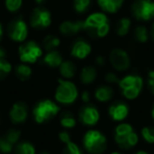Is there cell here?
Wrapping results in <instances>:
<instances>
[{"label":"cell","mask_w":154,"mask_h":154,"mask_svg":"<svg viewBox=\"0 0 154 154\" xmlns=\"http://www.w3.org/2000/svg\"><path fill=\"white\" fill-rule=\"evenodd\" d=\"M85 30L94 33L95 36L103 38L110 32V23L107 15L100 12H96L88 16L84 21Z\"/></svg>","instance_id":"cell-1"},{"label":"cell","mask_w":154,"mask_h":154,"mask_svg":"<svg viewBox=\"0 0 154 154\" xmlns=\"http://www.w3.org/2000/svg\"><path fill=\"white\" fill-rule=\"evenodd\" d=\"M114 138H115V143L119 146V148L125 150L135 147L138 143V135L133 130V127L130 124H126V122L119 124L115 128Z\"/></svg>","instance_id":"cell-2"},{"label":"cell","mask_w":154,"mask_h":154,"mask_svg":"<svg viewBox=\"0 0 154 154\" xmlns=\"http://www.w3.org/2000/svg\"><path fill=\"white\" fill-rule=\"evenodd\" d=\"M118 85H119L122 95L127 99L133 100V99L137 98L140 94L143 87V80L138 75L130 74L119 79Z\"/></svg>","instance_id":"cell-3"},{"label":"cell","mask_w":154,"mask_h":154,"mask_svg":"<svg viewBox=\"0 0 154 154\" xmlns=\"http://www.w3.org/2000/svg\"><path fill=\"white\" fill-rule=\"evenodd\" d=\"M84 147L91 154H101L107 149V137L98 130H89L84 136Z\"/></svg>","instance_id":"cell-4"},{"label":"cell","mask_w":154,"mask_h":154,"mask_svg":"<svg viewBox=\"0 0 154 154\" xmlns=\"http://www.w3.org/2000/svg\"><path fill=\"white\" fill-rule=\"evenodd\" d=\"M60 111L59 106L50 99L41 100L35 106L33 110V116L37 124H42L55 117Z\"/></svg>","instance_id":"cell-5"},{"label":"cell","mask_w":154,"mask_h":154,"mask_svg":"<svg viewBox=\"0 0 154 154\" xmlns=\"http://www.w3.org/2000/svg\"><path fill=\"white\" fill-rule=\"evenodd\" d=\"M78 97L76 86L70 80L59 79L55 91V99L61 105H71Z\"/></svg>","instance_id":"cell-6"},{"label":"cell","mask_w":154,"mask_h":154,"mask_svg":"<svg viewBox=\"0 0 154 154\" xmlns=\"http://www.w3.org/2000/svg\"><path fill=\"white\" fill-rule=\"evenodd\" d=\"M132 14L137 20L149 21L154 18L153 0H136L132 5Z\"/></svg>","instance_id":"cell-7"},{"label":"cell","mask_w":154,"mask_h":154,"mask_svg":"<svg viewBox=\"0 0 154 154\" xmlns=\"http://www.w3.org/2000/svg\"><path fill=\"white\" fill-rule=\"evenodd\" d=\"M42 56V49L38 43L31 40L19 47V58L26 63H35Z\"/></svg>","instance_id":"cell-8"},{"label":"cell","mask_w":154,"mask_h":154,"mask_svg":"<svg viewBox=\"0 0 154 154\" xmlns=\"http://www.w3.org/2000/svg\"><path fill=\"white\" fill-rule=\"evenodd\" d=\"M30 23L34 29L37 30H43L51 26L52 23V15L47 9L43 8H36L33 10L31 14Z\"/></svg>","instance_id":"cell-9"},{"label":"cell","mask_w":154,"mask_h":154,"mask_svg":"<svg viewBox=\"0 0 154 154\" xmlns=\"http://www.w3.org/2000/svg\"><path fill=\"white\" fill-rule=\"evenodd\" d=\"M110 62L111 66L115 69L116 71L119 72H125L130 68L131 60L129 57L128 53L125 50L119 49V48H115L110 52Z\"/></svg>","instance_id":"cell-10"},{"label":"cell","mask_w":154,"mask_h":154,"mask_svg":"<svg viewBox=\"0 0 154 154\" xmlns=\"http://www.w3.org/2000/svg\"><path fill=\"white\" fill-rule=\"evenodd\" d=\"M8 34H9L10 38L14 41L17 42H22L26 39L29 34L28 30V24L21 18H17L14 19L11 23L9 24L8 28Z\"/></svg>","instance_id":"cell-11"},{"label":"cell","mask_w":154,"mask_h":154,"mask_svg":"<svg viewBox=\"0 0 154 154\" xmlns=\"http://www.w3.org/2000/svg\"><path fill=\"white\" fill-rule=\"evenodd\" d=\"M100 115L94 106L87 105L82 107L79 111V119L86 126H94L98 122Z\"/></svg>","instance_id":"cell-12"},{"label":"cell","mask_w":154,"mask_h":154,"mask_svg":"<svg viewBox=\"0 0 154 154\" xmlns=\"http://www.w3.org/2000/svg\"><path fill=\"white\" fill-rule=\"evenodd\" d=\"M92 52V48L91 45L88 41L84 40V39H78L76 40L72 45L71 49V54L73 57L77 58V59H85L87 58Z\"/></svg>","instance_id":"cell-13"},{"label":"cell","mask_w":154,"mask_h":154,"mask_svg":"<svg viewBox=\"0 0 154 154\" xmlns=\"http://www.w3.org/2000/svg\"><path fill=\"white\" fill-rule=\"evenodd\" d=\"M28 117V107L24 103H16L10 111V118L14 124H22Z\"/></svg>","instance_id":"cell-14"},{"label":"cell","mask_w":154,"mask_h":154,"mask_svg":"<svg viewBox=\"0 0 154 154\" xmlns=\"http://www.w3.org/2000/svg\"><path fill=\"white\" fill-rule=\"evenodd\" d=\"M82 30H85L84 21H80V20H76V21L66 20L61 22L59 26V32L64 36H73L78 34Z\"/></svg>","instance_id":"cell-15"},{"label":"cell","mask_w":154,"mask_h":154,"mask_svg":"<svg viewBox=\"0 0 154 154\" xmlns=\"http://www.w3.org/2000/svg\"><path fill=\"white\" fill-rule=\"evenodd\" d=\"M129 114V107L126 103L118 101L113 105L110 106L109 108V115L115 122H122L128 116Z\"/></svg>","instance_id":"cell-16"},{"label":"cell","mask_w":154,"mask_h":154,"mask_svg":"<svg viewBox=\"0 0 154 154\" xmlns=\"http://www.w3.org/2000/svg\"><path fill=\"white\" fill-rule=\"evenodd\" d=\"M97 3L103 11L113 14L119 11L124 3V0H97Z\"/></svg>","instance_id":"cell-17"},{"label":"cell","mask_w":154,"mask_h":154,"mask_svg":"<svg viewBox=\"0 0 154 154\" xmlns=\"http://www.w3.org/2000/svg\"><path fill=\"white\" fill-rule=\"evenodd\" d=\"M62 61L63 59H62L61 54L56 50L49 51V53L43 57V63L50 68H58Z\"/></svg>","instance_id":"cell-18"},{"label":"cell","mask_w":154,"mask_h":154,"mask_svg":"<svg viewBox=\"0 0 154 154\" xmlns=\"http://www.w3.org/2000/svg\"><path fill=\"white\" fill-rule=\"evenodd\" d=\"M58 68H59V74L63 78H66V79L73 78L75 76V74H76V66L71 60L62 61Z\"/></svg>","instance_id":"cell-19"},{"label":"cell","mask_w":154,"mask_h":154,"mask_svg":"<svg viewBox=\"0 0 154 154\" xmlns=\"http://www.w3.org/2000/svg\"><path fill=\"white\" fill-rule=\"evenodd\" d=\"M114 91L110 86H100L96 89L94 93L95 98L100 103H107L113 97Z\"/></svg>","instance_id":"cell-20"},{"label":"cell","mask_w":154,"mask_h":154,"mask_svg":"<svg viewBox=\"0 0 154 154\" xmlns=\"http://www.w3.org/2000/svg\"><path fill=\"white\" fill-rule=\"evenodd\" d=\"M97 76V71L94 66H86L82 69L80 72V80L82 84L85 85H90L96 79Z\"/></svg>","instance_id":"cell-21"},{"label":"cell","mask_w":154,"mask_h":154,"mask_svg":"<svg viewBox=\"0 0 154 154\" xmlns=\"http://www.w3.org/2000/svg\"><path fill=\"white\" fill-rule=\"evenodd\" d=\"M15 74H16V76L18 77V79L24 82V80H28L31 77V75H32V69H31L28 64L21 63L16 66Z\"/></svg>","instance_id":"cell-22"},{"label":"cell","mask_w":154,"mask_h":154,"mask_svg":"<svg viewBox=\"0 0 154 154\" xmlns=\"http://www.w3.org/2000/svg\"><path fill=\"white\" fill-rule=\"evenodd\" d=\"M59 122L61 125V127L66 129H72L76 126V118L73 116V114L71 112H64L60 116Z\"/></svg>","instance_id":"cell-23"},{"label":"cell","mask_w":154,"mask_h":154,"mask_svg":"<svg viewBox=\"0 0 154 154\" xmlns=\"http://www.w3.org/2000/svg\"><path fill=\"white\" fill-rule=\"evenodd\" d=\"M130 26H131V20L127 17L122 18L117 22V24H116V33H117L118 36H122V37L126 36V35H128Z\"/></svg>","instance_id":"cell-24"},{"label":"cell","mask_w":154,"mask_h":154,"mask_svg":"<svg viewBox=\"0 0 154 154\" xmlns=\"http://www.w3.org/2000/svg\"><path fill=\"white\" fill-rule=\"evenodd\" d=\"M43 48L48 51H53V50L57 49L60 45V39L59 37L55 36V35H48L42 41Z\"/></svg>","instance_id":"cell-25"},{"label":"cell","mask_w":154,"mask_h":154,"mask_svg":"<svg viewBox=\"0 0 154 154\" xmlns=\"http://www.w3.org/2000/svg\"><path fill=\"white\" fill-rule=\"evenodd\" d=\"M134 38L137 42H140V43H145L148 41L149 39V32H148L147 28L143 26H138L135 28L134 30Z\"/></svg>","instance_id":"cell-26"},{"label":"cell","mask_w":154,"mask_h":154,"mask_svg":"<svg viewBox=\"0 0 154 154\" xmlns=\"http://www.w3.org/2000/svg\"><path fill=\"white\" fill-rule=\"evenodd\" d=\"M36 150H35L34 146L31 143L28 141H23L17 145L15 149V154H35Z\"/></svg>","instance_id":"cell-27"},{"label":"cell","mask_w":154,"mask_h":154,"mask_svg":"<svg viewBox=\"0 0 154 154\" xmlns=\"http://www.w3.org/2000/svg\"><path fill=\"white\" fill-rule=\"evenodd\" d=\"M91 0H74L73 5H74V10L76 13L78 14H84L87 12V10L90 8Z\"/></svg>","instance_id":"cell-28"},{"label":"cell","mask_w":154,"mask_h":154,"mask_svg":"<svg viewBox=\"0 0 154 154\" xmlns=\"http://www.w3.org/2000/svg\"><path fill=\"white\" fill-rule=\"evenodd\" d=\"M141 136L148 143H154V127L147 126L141 129Z\"/></svg>","instance_id":"cell-29"},{"label":"cell","mask_w":154,"mask_h":154,"mask_svg":"<svg viewBox=\"0 0 154 154\" xmlns=\"http://www.w3.org/2000/svg\"><path fill=\"white\" fill-rule=\"evenodd\" d=\"M12 66L9 61L5 59V58H0V80L5 79V77L11 73Z\"/></svg>","instance_id":"cell-30"},{"label":"cell","mask_w":154,"mask_h":154,"mask_svg":"<svg viewBox=\"0 0 154 154\" xmlns=\"http://www.w3.org/2000/svg\"><path fill=\"white\" fill-rule=\"evenodd\" d=\"M22 0H5V9L11 13H15V12L19 11L20 8L22 7Z\"/></svg>","instance_id":"cell-31"},{"label":"cell","mask_w":154,"mask_h":154,"mask_svg":"<svg viewBox=\"0 0 154 154\" xmlns=\"http://www.w3.org/2000/svg\"><path fill=\"white\" fill-rule=\"evenodd\" d=\"M20 135H21V132L17 129H11L7 134L5 135V137L12 143V145H15L20 138Z\"/></svg>","instance_id":"cell-32"},{"label":"cell","mask_w":154,"mask_h":154,"mask_svg":"<svg viewBox=\"0 0 154 154\" xmlns=\"http://www.w3.org/2000/svg\"><path fill=\"white\" fill-rule=\"evenodd\" d=\"M63 154H82V152L76 143L71 140L70 143H66V147L63 149Z\"/></svg>","instance_id":"cell-33"},{"label":"cell","mask_w":154,"mask_h":154,"mask_svg":"<svg viewBox=\"0 0 154 154\" xmlns=\"http://www.w3.org/2000/svg\"><path fill=\"white\" fill-rule=\"evenodd\" d=\"M13 146L5 136H2L0 138V151L5 154H8L13 150Z\"/></svg>","instance_id":"cell-34"},{"label":"cell","mask_w":154,"mask_h":154,"mask_svg":"<svg viewBox=\"0 0 154 154\" xmlns=\"http://www.w3.org/2000/svg\"><path fill=\"white\" fill-rule=\"evenodd\" d=\"M106 80L109 84H118L119 82V78L117 77V75L113 72H109L106 74Z\"/></svg>","instance_id":"cell-35"},{"label":"cell","mask_w":154,"mask_h":154,"mask_svg":"<svg viewBox=\"0 0 154 154\" xmlns=\"http://www.w3.org/2000/svg\"><path fill=\"white\" fill-rule=\"evenodd\" d=\"M58 138H59V140L61 141L62 143H64V145L71 141V136H70V134H69V132H66V131H61V132H59Z\"/></svg>","instance_id":"cell-36"},{"label":"cell","mask_w":154,"mask_h":154,"mask_svg":"<svg viewBox=\"0 0 154 154\" xmlns=\"http://www.w3.org/2000/svg\"><path fill=\"white\" fill-rule=\"evenodd\" d=\"M148 85H149L151 92L154 94V71H151L148 74Z\"/></svg>","instance_id":"cell-37"},{"label":"cell","mask_w":154,"mask_h":154,"mask_svg":"<svg viewBox=\"0 0 154 154\" xmlns=\"http://www.w3.org/2000/svg\"><path fill=\"white\" fill-rule=\"evenodd\" d=\"M95 62H96V64L98 66H106V58L103 57V56L99 55L95 58Z\"/></svg>","instance_id":"cell-38"},{"label":"cell","mask_w":154,"mask_h":154,"mask_svg":"<svg viewBox=\"0 0 154 154\" xmlns=\"http://www.w3.org/2000/svg\"><path fill=\"white\" fill-rule=\"evenodd\" d=\"M82 100L84 101V103H88V101L90 100V93H89L88 91H84V92L82 93Z\"/></svg>","instance_id":"cell-39"},{"label":"cell","mask_w":154,"mask_h":154,"mask_svg":"<svg viewBox=\"0 0 154 154\" xmlns=\"http://www.w3.org/2000/svg\"><path fill=\"white\" fill-rule=\"evenodd\" d=\"M5 55H7V53H5V51L2 49V48H0V58H5Z\"/></svg>","instance_id":"cell-40"},{"label":"cell","mask_w":154,"mask_h":154,"mask_svg":"<svg viewBox=\"0 0 154 154\" xmlns=\"http://www.w3.org/2000/svg\"><path fill=\"white\" fill-rule=\"evenodd\" d=\"M2 35H3V28H2V24L0 23V40L2 38Z\"/></svg>","instance_id":"cell-41"},{"label":"cell","mask_w":154,"mask_h":154,"mask_svg":"<svg viewBox=\"0 0 154 154\" xmlns=\"http://www.w3.org/2000/svg\"><path fill=\"white\" fill-rule=\"evenodd\" d=\"M45 1V0H35V2L38 3V5H42Z\"/></svg>","instance_id":"cell-42"},{"label":"cell","mask_w":154,"mask_h":154,"mask_svg":"<svg viewBox=\"0 0 154 154\" xmlns=\"http://www.w3.org/2000/svg\"><path fill=\"white\" fill-rule=\"evenodd\" d=\"M135 154H149L148 153V152H146V151H143V150H141V151H138V152H136V153Z\"/></svg>","instance_id":"cell-43"},{"label":"cell","mask_w":154,"mask_h":154,"mask_svg":"<svg viewBox=\"0 0 154 154\" xmlns=\"http://www.w3.org/2000/svg\"><path fill=\"white\" fill-rule=\"evenodd\" d=\"M151 116H152V118L154 119V106L152 107V110H151Z\"/></svg>","instance_id":"cell-44"},{"label":"cell","mask_w":154,"mask_h":154,"mask_svg":"<svg viewBox=\"0 0 154 154\" xmlns=\"http://www.w3.org/2000/svg\"><path fill=\"white\" fill-rule=\"evenodd\" d=\"M151 34H152V37L154 38V22H153V24H152V31H151Z\"/></svg>","instance_id":"cell-45"},{"label":"cell","mask_w":154,"mask_h":154,"mask_svg":"<svg viewBox=\"0 0 154 154\" xmlns=\"http://www.w3.org/2000/svg\"><path fill=\"white\" fill-rule=\"evenodd\" d=\"M39 154H50V153L48 151H42V152H40Z\"/></svg>","instance_id":"cell-46"},{"label":"cell","mask_w":154,"mask_h":154,"mask_svg":"<svg viewBox=\"0 0 154 154\" xmlns=\"http://www.w3.org/2000/svg\"><path fill=\"white\" fill-rule=\"evenodd\" d=\"M110 154H122V153H120V152L115 151V152H112V153H110Z\"/></svg>","instance_id":"cell-47"}]
</instances>
